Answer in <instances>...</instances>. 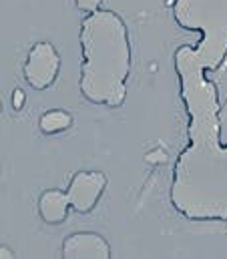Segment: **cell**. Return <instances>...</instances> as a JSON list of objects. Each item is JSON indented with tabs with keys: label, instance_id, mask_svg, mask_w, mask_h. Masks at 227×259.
Wrapping results in <instances>:
<instances>
[{
	"label": "cell",
	"instance_id": "obj_1",
	"mask_svg": "<svg viewBox=\"0 0 227 259\" xmlns=\"http://www.w3.org/2000/svg\"><path fill=\"white\" fill-rule=\"evenodd\" d=\"M173 68L187 129L185 147L171 171L169 203L191 223H227V141L219 82L193 45L175 49Z\"/></svg>",
	"mask_w": 227,
	"mask_h": 259
},
{
	"label": "cell",
	"instance_id": "obj_2",
	"mask_svg": "<svg viewBox=\"0 0 227 259\" xmlns=\"http://www.w3.org/2000/svg\"><path fill=\"white\" fill-rule=\"evenodd\" d=\"M81 45V97L105 109H121L127 101L133 68L129 26L121 14L97 8L83 16L79 28Z\"/></svg>",
	"mask_w": 227,
	"mask_h": 259
},
{
	"label": "cell",
	"instance_id": "obj_3",
	"mask_svg": "<svg viewBox=\"0 0 227 259\" xmlns=\"http://www.w3.org/2000/svg\"><path fill=\"white\" fill-rule=\"evenodd\" d=\"M171 16L185 32H197L195 55L215 74L227 63V0H173Z\"/></svg>",
	"mask_w": 227,
	"mask_h": 259
},
{
	"label": "cell",
	"instance_id": "obj_4",
	"mask_svg": "<svg viewBox=\"0 0 227 259\" xmlns=\"http://www.w3.org/2000/svg\"><path fill=\"white\" fill-rule=\"evenodd\" d=\"M60 72V55H58L57 47L51 40H39L34 42L28 53L26 59L22 63V78L24 82L36 91H49L58 78Z\"/></svg>",
	"mask_w": 227,
	"mask_h": 259
},
{
	"label": "cell",
	"instance_id": "obj_5",
	"mask_svg": "<svg viewBox=\"0 0 227 259\" xmlns=\"http://www.w3.org/2000/svg\"><path fill=\"white\" fill-rule=\"evenodd\" d=\"M109 177L103 171H77L66 185L70 209L79 215H89L97 209L107 191Z\"/></svg>",
	"mask_w": 227,
	"mask_h": 259
},
{
	"label": "cell",
	"instance_id": "obj_6",
	"mask_svg": "<svg viewBox=\"0 0 227 259\" xmlns=\"http://www.w3.org/2000/svg\"><path fill=\"white\" fill-rule=\"evenodd\" d=\"M62 259H111L113 249L109 241L95 231H74L64 237L60 245Z\"/></svg>",
	"mask_w": 227,
	"mask_h": 259
},
{
	"label": "cell",
	"instance_id": "obj_7",
	"mask_svg": "<svg viewBox=\"0 0 227 259\" xmlns=\"http://www.w3.org/2000/svg\"><path fill=\"white\" fill-rule=\"evenodd\" d=\"M70 211L72 209H70L66 191L47 189L36 199V213H39L41 221L47 225H62L68 219Z\"/></svg>",
	"mask_w": 227,
	"mask_h": 259
},
{
	"label": "cell",
	"instance_id": "obj_8",
	"mask_svg": "<svg viewBox=\"0 0 227 259\" xmlns=\"http://www.w3.org/2000/svg\"><path fill=\"white\" fill-rule=\"evenodd\" d=\"M72 127V115L64 109H51L39 117V129L45 135H60Z\"/></svg>",
	"mask_w": 227,
	"mask_h": 259
},
{
	"label": "cell",
	"instance_id": "obj_9",
	"mask_svg": "<svg viewBox=\"0 0 227 259\" xmlns=\"http://www.w3.org/2000/svg\"><path fill=\"white\" fill-rule=\"evenodd\" d=\"M74 6H77L79 12L89 14V12L97 10V8H101L103 6V0H74Z\"/></svg>",
	"mask_w": 227,
	"mask_h": 259
},
{
	"label": "cell",
	"instance_id": "obj_10",
	"mask_svg": "<svg viewBox=\"0 0 227 259\" xmlns=\"http://www.w3.org/2000/svg\"><path fill=\"white\" fill-rule=\"evenodd\" d=\"M24 103H26L24 91H22V89H14V91H12V109H14V111H20V109L24 107Z\"/></svg>",
	"mask_w": 227,
	"mask_h": 259
},
{
	"label": "cell",
	"instance_id": "obj_11",
	"mask_svg": "<svg viewBox=\"0 0 227 259\" xmlns=\"http://www.w3.org/2000/svg\"><path fill=\"white\" fill-rule=\"evenodd\" d=\"M14 257V251L6 245H0V259H12Z\"/></svg>",
	"mask_w": 227,
	"mask_h": 259
},
{
	"label": "cell",
	"instance_id": "obj_12",
	"mask_svg": "<svg viewBox=\"0 0 227 259\" xmlns=\"http://www.w3.org/2000/svg\"><path fill=\"white\" fill-rule=\"evenodd\" d=\"M0 173H2V167H0Z\"/></svg>",
	"mask_w": 227,
	"mask_h": 259
}]
</instances>
